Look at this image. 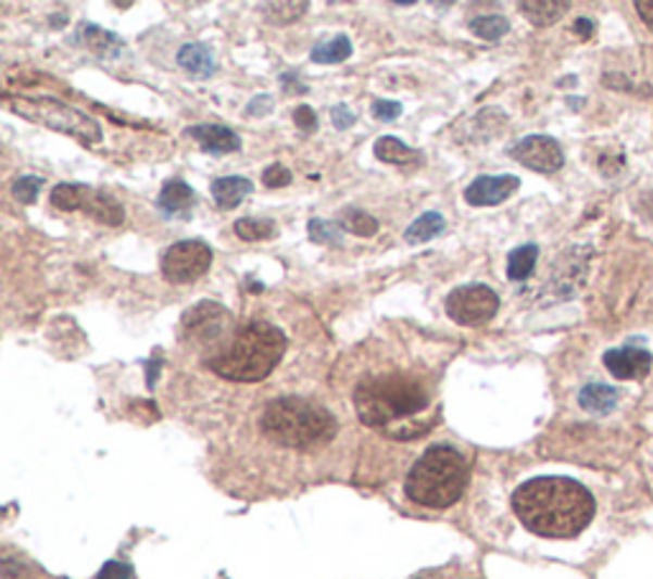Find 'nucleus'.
<instances>
[{
    "label": "nucleus",
    "mask_w": 653,
    "mask_h": 579,
    "mask_svg": "<svg viewBox=\"0 0 653 579\" xmlns=\"http://www.w3.org/2000/svg\"><path fill=\"white\" fill-rule=\"evenodd\" d=\"M373 153H376L380 161H386V164H401V166L419 159V151L409 149L406 143H401L399 138H393V136L378 138L376 146H373Z\"/></svg>",
    "instance_id": "obj_22"
},
{
    "label": "nucleus",
    "mask_w": 653,
    "mask_h": 579,
    "mask_svg": "<svg viewBox=\"0 0 653 579\" xmlns=\"http://www.w3.org/2000/svg\"><path fill=\"white\" fill-rule=\"evenodd\" d=\"M310 238L314 243H327L340 248L342 246V225L332 223V219L314 217L310 219Z\"/></svg>",
    "instance_id": "obj_29"
},
{
    "label": "nucleus",
    "mask_w": 653,
    "mask_h": 579,
    "mask_svg": "<svg viewBox=\"0 0 653 579\" xmlns=\"http://www.w3.org/2000/svg\"><path fill=\"white\" fill-rule=\"evenodd\" d=\"M41 187H43V179L41 177L26 174V177H18L16 181H13V197H16L18 202L32 204V202H36V197H39Z\"/></svg>",
    "instance_id": "obj_30"
},
{
    "label": "nucleus",
    "mask_w": 653,
    "mask_h": 579,
    "mask_svg": "<svg viewBox=\"0 0 653 579\" xmlns=\"http://www.w3.org/2000/svg\"><path fill=\"white\" fill-rule=\"evenodd\" d=\"M469 480L467 460L450 444H435L414 462L406 478V495L424 508H450Z\"/></svg>",
    "instance_id": "obj_5"
},
{
    "label": "nucleus",
    "mask_w": 653,
    "mask_h": 579,
    "mask_svg": "<svg viewBox=\"0 0 653 579\" xmlns=\"http://www.w3.org/2000/svg\"><path fill=\"white\" fill-rule=\"evenodd\" d=\"M603 363L618 380H638L649 376L653 357L649 350L636 348V344H626V348L607 350L603 355Z\"/></svg>",
    "instance_id": "obj_12"
},
{
    "label": "nucleus",
    "mask_w": 653,
    "mask_h": 579,
    "mask_svg": "<svg viewBox=\"0 0 653 579\" xmlns=\"http://www.w3.org/2000/svg\"><path fill=\"white\" fill-rule=\"evenodd\" d=\"M3 579H24V569L11 556H3Z\"/></svg>",
    "instance_id": "obj_37"
},
{
    "label": "nucleus",
    "mask_w": 653,
    "mask_h": 579,
    "mask_svg": "<svg viewBox=\"0 0 653 579\" xmlns=\"http://www.w3.org/2000/svg\"><path fill=\"white\" fill-rule=\"evenodd\" d=\"M306 11H310V3H304V0H291V3H266V5H263V16H266L268 24H276V26L293 24V21L302 18Z\"/></svg>",
    "instance_id": "obj_25"
},
{
    "label": "nucleus",
    "mask_w": 653,
    "mask_h": 579,
    "mask_svg": "<svg viewBox=\"0 0 653 579\" xmlns=\"http://www.w3.org/2000/svg\"><path fill=\"white\" fill-rule=\"evenodd\" d=\"M352 399L363 424L388 431L391 424H406L427 412L431 393L422 378L409 373H388V376L361 380Z\"/></svg>",
    "instance_id": "obj_3"
},
{
    "label": "nucleus",
    "mask_w": 653,
    "mask_h": 579,
    "mask_svg": "<svg viewBox=\"0 0 653 579\" xmlns=\"http://www.w3.org/2000/svg\"><path fill=\"white\" fill-rule=\"evenodd\" d=\"M233 314L217 302H200L181 317V340L192 344H215L227 335Z\"/></svg>",
    "instance_id": "obj_10"
},
{
    "label": "nucleus",
    "mask_w": 653,
    "mask_h": 579,
    "mask_svg": "<svg viewBox=\"0 0 653 579\" xmlns=\"http://www.w3.org/2000/svg\"><path fill=\"white\" fill-rule=\"evenodd\" d=\"M355 115H352V110L348 105H335L332 108V123L337 130H348L355 126Z\"/></svg>",
    "instance_id": "obj_36"
},
{
    "label": "nucleus",
    "mask_w": 653,
    "mask_h": 579,
    "mask_svg": "<svg viewBox=\"0 0 653 579\" xmlns=\"http://www.w3.org/2000/svg\"><path fill=\"white\" fill-rule=\"evenodd\" d=\"M539 259L537 246H520L508 255V278L511 281H526L533 274Z\"/></svg>",
    "instance_id": "obj_24"
},
{
    "label": "nucleus",
    "mask_w": 653,
    "mask_h": 579,
    "mask_svg": "<svg viewBox=\"0 0 653 579\" xmlns=\"http://www.w3.org/2000/svg\"><path fill=\"white\" fill-rule=\"evenodd\" d=\"M501 299L486 284H467L447 297V314L460 327H480L498 314Z\"/></svg>",
    "instance_id": "obj_8"
},
{
    "label": "nucleus",
    "mask_w": 653,
    "mask_h": 579,
    "mask_svg": "<svg viewBox=\"0 0 653 579\" xmlns=\"http://www.w3.org/2000/svg\"><path fill=\"white\" fill-rule=\"evenodd\" d=\"M520 187V179L513 174H501V177H478L465 189V200L473 207H493L508 200V197Z\"/></svg>",
    "instance_id": "obj_13"
},
{
    "label": "nucleus",
    "mask_w": 653,
    "mask_h": 579,
    "mask_svg": "<svg viewBox=\"0 0 653 579\" xmlns=\"http://www.w3.org/2000/svg\"><path fill=\"white\" fill-rule=\"evenodd\" d=\"M176 62H179V67L185 70L187 75H192L197 79H208L215 75V70H217L212 49L204 47V43H200V41L185 43V47L179 49V54H176Z\"/></svg>",
    "instance_id": "obj_15"
},
{
    "label": "nucleus",
    "mask_w": 653,
    "mask_h": 579,
    "mask_svg": "<svg viewBox=\"0 0 653 579\" xmlns=\"http://www.w3.org/2000/svg\"><path fill=\"white\" fill-rule=\"evenodd\" d=\"M352 54V43L344 34H337L335 39L322 41L312 49V62L317 64H340Z\"/></svg>",
    "instance_id": "obj_23"
},
{
    "label": "nucleus",
    "mask_w": 653,
    "mask_h": 579,
    "mask_svg": "<svg viewBox=\"0 0 653 579\" xmlns=\"http://www.w3.org/2000/svg\"><path fill=\"white\" fill-rule=\"evenodd\" d=\"M469 32L478 34L486 41H498L511 32V21L505 16H475L469 18Z\"/></svg>",
    "instance_id": "obj_27"
},
{
    "label": "nucleus",
    "mask_w": 653,
    "mask_h": 579,
    "mask_svg": "<svg viewBox=\"0 0 653 579\" xmlns=\"http://www.w3.org/2000/svg\"><path fill=\"white\" fill-rule=\"evenodd\" d=\"M212 197H215L217 207L235 210L248 194H253V181L246 177H223L212 181Z\"/></svg>",
    "instance_id": "obj_17"
},
{
    "label": "nucleus",
    "mask_w": 653,
    "mask_h": 579,
    "mask_svg": "<svg viewBox=\"0 0 653 579\" xmlns=\"http://www.w3.org/2000/svg\"><path fill=\"white\" fill-rule=\"evenodd\" d=\"M293 123H297V128L302 130V134H314L319 126L317 113H314L310 105H299L297 110H293Z\"/></svg>",
    "instance_id": "obj_32"
},
{
    "label": "nucleus",
    "mask_w": 653,
    "mask_h": 579,
    "mask_svg": "<svg viewBox=\"0 0 653 579\" xmlns=\"http://www.w3.org/2000/svg\"><path fill=\"white\" fill-rule=\"evenodd\" d=\"M286 353V335L271 322H248L230 337V342L204 365L219 378L235 383H259L268 378Z\"/></svg>",
    "instance_id": "obj_2"
},
{
    "label": "nucleus",
    "mask_w": 653,
    "mask_h": 579,
    "mask_svg": "<svg viewBox=\"0 0 653 579\" xmlns=\"http://www.w3.org/2000/svg\"><path fill=\"white\" fill-rule=\"evenodd\" d=\"M342 227L348 232H352V236L373 238L378 232V219L371 217L368 212L350 207V210H344V215H342Z\"/></svg>",
    "instance_id": "obj_28"
},
{
    "label": "nucleus",
    "mask_w": 653,
    "mask_h": 579,
    "mask_svg": "<svg viewBox=\"0 0 653 579\" xmlns=\"http://www.w3.org/2000/svg\"><path fill=\"white\" fill-rule=\"evenodd\" d=\"M274 110V98L271 95H255V98L248 102L246 113L251 115V118H261V115H266Z\"/></svg>",
    "instance_id": "obj_35"
},
{
    "label": "nucleus",
    "mask_w": 653,
    "mask_h": 579,
    "mask_svg": "<svg viewBox=\"0 0 653 579\" xmlns=\"http://www.w3.org/2000/svg\"><path fill=\"white\" fill-rule=\"evenodd\" d=\"M194 202H197L194 189L189 187V185H185V181H179V179L166 181L164 189H161L159 200H156L159 210L164 212V215H168V217L181 215V212H185V215H187V212L194 207Z\"/></svg>",
    "instance_id": "obj_16"
},
{
    "label": "nucleus",
    "mask_w": 653,
    "mask_h": 579,
    "mask_svg": "<svg viewBox=\"0 0 653 579\" xmlns=\"http://www.w3.org/2000/svg\"><path fill=\"white\" fill-rule=\"evenodd\" d=\"M79 34H83L85 47L92 49L98 56H117L123 54V49H126V43L117 39L113 32H105V28L95 24L79 26Z\"/></svg>",
    "instance_id": "obj_20"
},
{
    "label": "nucleus",
    "mask_w": 653,
    "mask_h": 579,
    "mask_svg": "<svg viewBox=\"0 0 653 579\" xmlns=\"http://www.w3.org/2000/svg\"><path fill=\"white\" fill-rule=\"evenodd\" d=\"M528 531L544 539H575L595 518V498L569 478H533L511 498Z\"/></svg>",
    "instance_id": "obj_1"
},
{
    "label": "nucleus",
    "mask_w": 653,
    "mask_h": 579,
    "mask_svg": "<svg viewBox=\"0 0 653 579\" xmlns=\"http://www.w3.org/2000/svg\"><path fill=\"white\" fill-rule=\"evenodd\" d=\"M636 11H638V16L645 21V26L653 32V0H638Z\"/></svg>",
    "instance_id": "obj_38"
},
{
    "label": "nucleus",
    "mask_w": 653,
    "mask_h": 579,
    "mask_svg": "<svg viewBox=\"0 0 653 579\" xmlns=\"http://www.w3.org/2000/svg\"><path fill=\"white\" fill-rule=\"evenodd\" d=\"M261 429L271 442L289 450H317L337 435L335 416L319 403L284 395L266 403L261 414Z\"/></svg>",
    "instance_id": "obj_4"
},
{
    "label": "nucleus",
    "mask_w": 653,
    "mask_h": 579,
    "mask_svg": "<svg viewBox=\"0 0 653 579\" xmlns=\"http://www.w3.org/2000/svg\"><path fill=\"white\" fill-rule=\"evenodd\" d=\"M511 156L526 168L541 174H554L564 166V151L552 136H526L511 146Z\"/></svg>",
    "instance_id": "obj_11"
},
{
    "label": "nucleus",
    "mask_w": 653,
    "mask_h": 579,
    "mask_svg": "<svg viewBox=\"0 0 653 579\" xmlns=\"http://www.w3.org/2000/svg\"><path fill=\"white\" fill-rule=\"evenodd\" d=\"M187 136L194 138V141L200 143L208 153L240 151V136L235 134V130L225 128V126H215V123H208V126L187 128Z\"/></svg>",
    "instance_id": "obj_14"
},
{
    "label": "nucleus",
    "mask_w": 653,
    "mask_h": 579,
    "mask_svg": "<svg viewBox=\"0 0 653 579\" xmlns=\"http://www.w3.org/2000/svg\"><path fill=\"white\" fill-rule=\"evenodd\" d=\"M212 266V248L204 240H179L161 255V274L172 284H192Z\"/></svg>",
    "instance_id": "obj_9"
},
{
    "label": "nucleus",
    "mask_w": 653,
    "mask_h": 579,
    "mask_svg": "<svg viewBox=\"0 0 653 579\" xmlns=\"http://www.w3.org/2000/svg\"><path fill=\"white\" fill-rule=\"evenodd\" d=\"M579 406H582L587 414L605 416L618 406V391L607 383H587L582 391H579Z\"/></svg>",
    "instance_id": "obj_18"
},
{
    "label": "nucleus",
    "mask_w": 653,
    "mask_h": 579,
    "mask_svg": "<svg viewBox=\"0 0 653 579\" xmlns=\"http://www.w3.org/2000/svg\"><path fill=\"white\" fill-rule=\"evenodd\" d=\"M575 32L582 36V39H590L592 32H595V24L590 18H577L575 21Z\"/></svg>",
    "instance_id": "obj_39"
},
{
    "label": "nucleus",
    "mask_w": 653,
    "mask_h": 579,
    "mask_svg": "<svg viewBox=\"0 0 653 579\" xmlns=\"http://www.w3.org/2000/svg\"><path fill=\"white\" fill-rule=\"evenodd\" d=\"M51 204L62 212H87L98 223L110 227L123 225L126 219V210L115 197L87 185H56L51 189Z\"/></svg>",
    "instance_id": "obj_7"
},
{
    "label": "nucleus",
    "mask_w": 653,
    "mask_h": 579,
    "mask_svg": "<svg viewBox=\"0 0 653 579\" xmlns=\"http://www.w3.org/2000/svg\"><path fill=\"white\" fill-rule=\"evenodd\" d=\"M291 181V172L281 164H274L268 166L266 172H263V187L268 189H281Z\"/></svg>",
    "instance_id": "obj_31"
},
{
    "label": "nucleus",
    "mask_w": 653,
    "mask_h": 579,
    "mask_svg": "<svg viewBox=\"0 0 653 579\" xmlns=\"http://www.w3.org/2000/svg\"><path fill=\"white\" fill-rule=\"evenodd\" d=\"M401 113H403L401 102H395V100H376V102H373V115H376V118L384 121V123L395 121Z\"/></svg>",
    "instance_id": "obj_33"
},
{
    "label": "nucleus",
    "mask_w": 653,
    "mask_h": 579,
    "mask_svg": "<svg viewBox=\"0 0 653 579\" xmlns=\"http://www.w3.org/2000/svg\"><path fill=\"white\" fill-rule=\"evenodd\" d=\"M5 105L16 115H21V118L41 123V126L59 130V134H67L87 146L102 141V128L98 121L56 98H21V95H5Z\"/></svg>",
    "instance_id": "obj_6"
},
{
    "label": "nucleus",
    "mask_w": 653,
    "mask_h": 579,
    "mask_svg": "<svg viewBox=\"0 0 653 579\" xmlns=\"http://www.w3.org/2000/svg\"><path fill=\"white\" fill-rule=\"evenodd\" d=\"M518 9L533 26H552L569 11V3L567 0H531V3L524 0L518 3Z\"/></svg>",
    "instance_id": "obj_19"
},
{
    "label": "nucleus",
    "mask_w": 653,
    "mask_h": 579,
    "mask_svg": "<svg viewBox=\"0 0 653 579\" xmlns=\"http://www.w3.org/2000/svg\"><path fill=\"white\" fill-rule=\"evenodd\" d=\"M235 232L238 238L248 240V243H255V240H268L276 236V223L266 217H246L235 223Z\"/></svg>",
    "instance_id": "obj_26"
},
{
    "label": "nucleus",
    "mask_w": 653,
    "mask_h": 579,
    "mask_svg": "<svg viewBox=\"0 0 653 579\" xmlns=\"http://www.w3.org/2000/svg\"><path fill=\"white\" fill-rule=\"evenodd\" d=\"M98 579H134V569L126 562H108L98 571Z\"/></svg>",
    "instance_id": "obj_34"
},
{
    "label": "nucleus",
    "mask_w": 653,
    "mask_h": 579,
    "mask_svg": "<svg viewBox=\"0 0 653 579\" xmlns=\"http://www.w3.org/2000/svg\"><path fill=\"white\" fill-rule=\"evenodd\" d=\"M156 373H159V361L151 363V368H149V386L151 388H153V383H156Z\"/></svg>",
    "instance_id": "obj_40"
},
{
    "label": "nucleus",
    "mask_w": 653,
    "mask_h": 579,
    "mask_svg": "<svg viewBox=\"0 0 653 579\" xmlns=\"http://www.w3.org/2000/svg\"><path fill=\"white\" fill-rule=\"evenodd\" d=\"M444 217L439 215V212H424L422 217H416L414 223L409 225V230L403 232V238H406L409 246H422L427 243V240L437 238L439 232L444 230Z\"/></svg>",
    "instance_id": "obj_21"
}]
</instances>
